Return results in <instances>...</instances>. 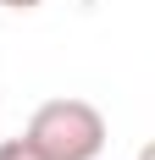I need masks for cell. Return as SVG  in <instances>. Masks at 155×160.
<instances>
[{
	"mask_svg": "<svg viewBox=\"0 0 155 160\" xmlns=\"http://www.w3.org/2000/svg\"><path fill=\"white\" fill-rule=\"evenodd\" d=\"M0 160H45V155H39L28 138H6V144H0Z\"/></svg>",
	"mask_w": 155,
	"mask_h": 160,
	"instance_id": "2",
	"label": "cell"
},
{
	"mask_svg": "<svg viewBox=\"0 0 155 160\" xmlns=\"http://www.w3.org/2000/svg\"><path fill=\"white\" fill-rule=\"evenodd\" d=\"M45 160H100L105 149V116L89 99H45L22 132Z\"/></svg>",
	"mask_w": 155,
	"mask_h": 160,
	"instance_id": "1",
	"label": "cell"
},
{
	"mask_svg": "<svg viewBox=\"0 0 155 160\" xmlns=\"http://www.w3.org/2000/svg\"><path fill=\"white\" fill-rule=\"evenodd\" d=\"M6 11H33V6H45V0H0Z\"/></svg>",
	"mask_w": 155,
	"mask_h": 160,
	"instance_id": "3",
	"label": "cell"
}]
</instances>
